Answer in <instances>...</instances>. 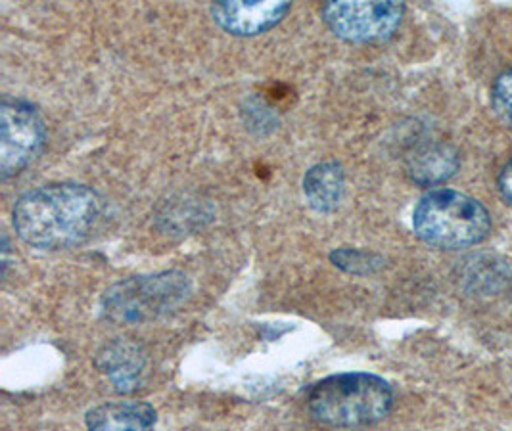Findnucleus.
<instances>
[{"mask_svg": "<svg viewBox=\"0 0 512 431\" xmlns=\"http://www.w3.org/2000/svg\"><path fill=\"white\" fill-rule=\"evenodd\" d=\"M102 209V198L93 188L56 182L20 196L12 223L25 244L39 250H64L91 238Z\"/></svg>", "mask_w": 512, "mask_h": 431, "instance_id": "nucleus-1", "label": "nucleus"}, {"mask_svg": "<svg viewBox=\"0 0 512 431\" xmlns=\"http://www.w3.org/2000/svg\"><path fill=\"white\" fill-rule=\"evenodd\" d=\"M313 420L330 428H363L384 420L394 407L390 384L367 372L334 374L305 393Z\"/></svg>", "mask_w": 512, "mask_h": 431, "instance_id": "nucleus-2", "label": "nucleus"}, {"mask_svg": "<svg viewBox=\"0 0 512 431\" xmlns=\"http://www.w3.org/2000/svg\"><path fill=\"white\" fill-rule=\"evenodd\" d=\"M413 228L432 248L461 250L488 238L491 217L476 198L453 188H434L415 207Z\"/></svg>", "mask_w": 512, "mask_h": 431, "instance_id": "nucleus-3", "label": "nucleus"}, {"mask_svg": "<svg viewBox=\"0 0 512 431\" xmlns=\"http://www.w3.org/2000/svg\"><path fill=\"white\" fill-rule=\"evenodd\" d=\"M190 294L192 284L179 271L133 276L106 290L102 313L117 324H142L175 311Z\"/></svg>", "mask_w": 512, "mask_h": 431, "instance_id": "nucleus-4", "label": "nucleus"}, {"mask_svg": "<svg viewBox=\"0 0 512 431\" xmlns=\"http://www.w3.org/2000/svg\"><path fill=\"white\" fill-rule=\"evenodd\" d=\"M321 14L338 39L355 45H369L394 37L403 22L405 6L396 0H330L323 6Z\"/></svg>", "mask_w": 512, "mask_h": 431, "instance_id": "nucleus-5", "label": "nucleus"}, {"mask_svg": "<svg viewBox=\"0 0 512 431\" xmlns=\"http://www.w3.org/2000/svg\"><path fill=\"white\" fill-rule=\"evenodd\" d=\"M47 142L45 121L25 100L4 98L0 104V175L22 173L43 152Z\"/></svg>", "mask_w": 512, "mask_h": 431, "instance_id": "nucleus-6", "label": "nucleus"}, {"mask_svg": "<svg viewBox=\"0 0 512 431\" xmlns=\"http://www.w3.org/2000/svg\"><path fill=\"white\" fill-rule=\"evenodd\" d=\"M290 10L286 0H221L211 4V18L234 37H256L277 27Z\"/></svg>", "mask_w": 512, "mask_h": 431, "instance_id": "nucleus-7", "label": "nucleus"}, {"mask_svg": "<svg viewBox=\"0 0 512 431\" xmlns=\"http://www.w3.org/2000/svg\"><path fill=\"white\" fill-rule=\"evenodd\" d=\"M96 368L112 382L117 393H133L139 389L146 370V355L139 343L114 340L106 343L94 357Z\"/></svg>", "mask_w": 512, "mask_h": 431, "instance_id": "nucleus-8", "label": "nucleus"}, {"mask_svg": "<svg viewBox=\"0 0 512 431\" xmlns=\"http://www.w3.org/2000/svg\"><path fill=\"white\" fill-rule=\"evenodd\" d=\"M89 431H152L158 412L142 401L106 403L87 412Z\"/></svg>", "mask_w": 512, "mask_h": 431, "instance_id": "nucleus-9", "label": "nucleus"}, {"mask_svg": "<svg viewBox=\"0 0 512 431\" xmlns=\"http://www.w3.org/2000/svg\"><path fill=\"white\" fill-rule=\"evenodd\" d=\"M346 190V173L338 161H323L313 165L303 177V194L307 204L319 213L336 211Z\"/></svg>", "mask_w": 512, "mask_h": 431, "instance_id": "nucleus-10", "label": "nucleus"}, {"mask_svg": "<svg viewBox=\"0 0 512 431\" xmlns=\"http://www.w3.org/2000/svg\"><path fill=\"white\" fill-rule=\"evenodd\" d=\"M459 169V156L449 144H426L407 159V175L411 181L432 186L447 181Z\"/></svg>", "mask_w": 512, "mask_h": 431, "instance_id": "nucleus-11", "label": "nucleus"}, {"mask_svg": "<svg viewBox=\"0 0 512 431\" xmlns=\"http://www.w3.org/2000/svg\"><path fill=\"white\" fill-rule=\"evenodd\" d=\"M330 261L342 271L353 274L373 273L380 267V259L367 251L340 248L330 253Z\"/></svg>", "mask_w": 512, "mask_h": 431, "instance_id": "nucleus-12", "label": "nucleus"}, {"mask_svg": "<svg viewBox=\"0 0 512 431\" xmlns=\"http://www.w3.org/2000/svg\"><path fill=\"white\" fill-rule=\"evenodd\" d=\"M493 110L512 129V68L503 71L493 85Z\"/></svg>", "mask_w": 512, "mask_h": 431, "instance_id": "nucleus-13", "label": "nucleus"}, {"mask_svg": "<svg viewBox=\"0 0 512 431\" xmlns=\"http://www.w3.org/2000/svg\"><path fill=\"white\" fill-rule=\"evenodd\" d=\"M499 188H501L505 200L512 204V159L503 167V171L499 175Z\"/></svg>", "mask_w": 512, "mask_h": 431, "instance_id": "nucleus-14", "label": "nucleus"}]
</instances>
